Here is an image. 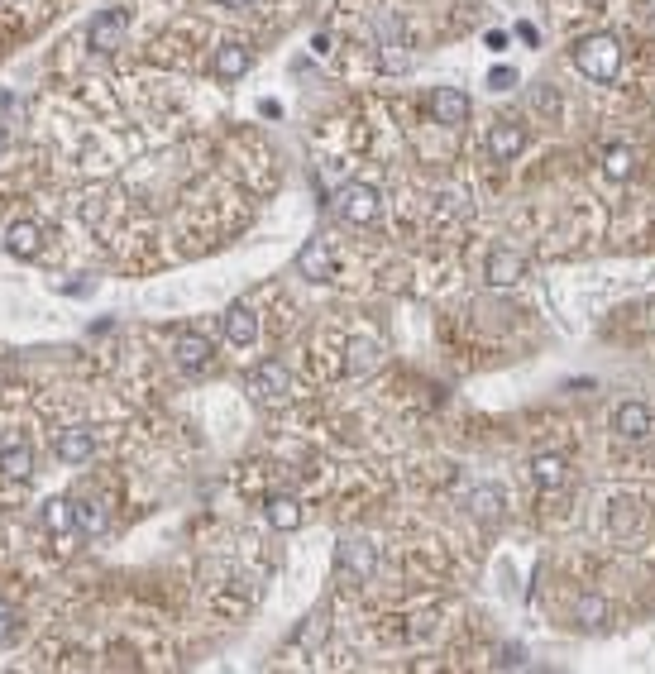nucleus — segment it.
Returning a JSON list of instances; mask_svg holds the SVG:
<instances>
[{
    "mask_svg": "<svg viewBox=\"0 0 655 674\" xmlns=\"http://www.w3.org/2000/svg\"><path fill=\"white\" fill-rule=\"evenodd\" d=\"M574 67L589 77V82H612L622 72V44L617 34H589L574 44Z\"/></svg>",
    "mask_w": 655,
    "mask_h": 674,
    "instance_id": "obj_1",
    "label": "nucleus"
},
{
    "mask_svg": "<svg viewBox=\"0 0 655 674\" xmlns=\"http://www.w3.org/2000/svg\"><path fill=\"white\" fill-rule=\"evenodd\" d=\"M330 206H335V216L350 220V225H373L383 216V192L373 182H345L340 192L330 196Z\"/></svg>",
    "mask_w": 655,
    "mask_h": 674,
    "instance_id": "obj_2",
    "label": "nucleus"
},
{
    "mask_svg": "<svg viewBox=\"0 0 655 674\" xmlns=\"http://www.w3.org/2000/svg\"><path fill=\"white\" fill-rule=\"evenodd\" d=\"M249 392L259 402H283V397H292V369L283 359H259L254 373H249Z\"/></svg>",
    "mask_w": 655,
    "mask_h": 674,
    "instance_id": "obj_3",
    "label": "nucleus"
},
{
    "mask_svg": "<svg viewBox=\"0 0 655 674\" xmlns=\"http://www.w3.org/2000/svg\"><path fill=\"white\" fill-rule=\"evenodd\" d=\"M612 431H617V440H651L655 431V416L646 402H622L617 412H612Z\"/></svg>",
    "mask_w": 655,
    "mask_h": 674,
    "instance_id": "obj_4",
    "label": "nucleus"
},
{
    "mask_svg": "<svg viewBox=\"0 0 655 674\" xmlns=\"http://www.w3.org/2000/svg\"><path fill=\"white\" fill-rule=\"evenodd\" d=\"M125 34H130V15L125 10H101L91 20V48L96 53H115V48L125 44Z\"/></svg>",
    "mask_w": 655,
    "mask_h": 674,
    "instance_id": "obj_5",
    "label": "nucleus"
},
{
    "mask_svg": "<svg viewBox=\"0 0 655 674\" xmlns=\"http://www.w3.org/2000/svg\"><path fill=\"white\" fill-rule=\"evenodd\" d=\"M173 359H177V369L182 373H206L211 369V359H216V349H211V340L206 335H177V345H173Z\"/></svg>",
    "mask_w": 655,
    "mask_h": 674,
    "instance_id": "obj_6",
    "label": "nucleus"
},
{
    "mask_svg": "<svg viewBox=\"0 0 655 674\" xmlns=\"http://www.w3.org/2000/svg\"><path fill=\"white\" fill-rule=\"evenodd\" d=\"M53 455L63 459V464H87V459L96 455V435H91V426H67V431L53 440Z\"/></svg>",
    "mask_w": 655,
    "mask_h": 674,
    "instance_id": "obj_7",
    "label": "nucleus"
},
{
    "mask_svg": "<svg viewBox=\"0 0 655 674\" xmlns=\"http://www.w3.org/2000/svg\"><path fill=\"white\" fill-rule=\"evenodd\" d=\"M330 268H335V254H330L326 240H306L302 254H297V273L306 283H330Z\"/></svg>",
    "mask_w": 655,
    "mask_h": 674,
    "instance_id": "obj_8",
    "label": "nucleus"
},
{
    "mask_svg": "<svg viewBox=\"0 0 655 674\" xmlns=\"http://www.w3.org/2000/svg\"><path fill=\"white\" fill-rule=\"evenodd\" d=\"M483 278L493 287H512L526 278V259L522 254H512V249H493L488 254V263H483Z\"/></svg>",
    "mask_w": 655,
    "mask_h": 674,
    "instance_id": "obj_9",
    "label": "nucleus"
},
{
    "mask_svg": "<svg viewBox=\"0 0 655 674\" xmlns=\"http://www.w3.org/2000/svg\"><path fill=\"white\" fill-rule=\"evenodd\" d=\"M373 569H378V550H373L369 541H345L340 545V574H345V579H359V584H364Z\"/></svg>",
    "mask_w": 655,
    "mask_h": 674,
    "instance_id": "obj_10",
    "label": "nucleus"
},
{
    "mask_svg": "<svg viewBox=\"0 0 655 674\" xmlns=\"http://www.w3.org/2000/svg\"><path fill=\"white\" fill-rule=\"evenodd\" d=\"M522 149H526V130L517 120H503V125L488 130V158L493 163H507V158H517Z\"/></svg>",
    "mask_w": 655,
    "mask_h": 674,
    "instance_id": "obj_11",
    "label": "nucleus"
},
{
    "mask_svg": "<svg viewBox=\"0 0 655 674\" xmlns=\"http://www.w3.org/2000/svg\"><path fill=\"white\" fill-rule=\"evenodd\" d=\"M220 326H225V340H230V345H254V335H259V316H254L244 302H230L225 306V316H220Z\"/></svg>",
    "mask_w": 655,
    "mask_h": 674,
    "instance_id": "obj_12",
    "label": "nucleus"
},
{
    "mask_svg": "<svg viewBox=\"0 0 655 674\" xmlns=\"http://www.w3.org/2000/svg\"><path fill=\"white\" fill-rule=\"evenodd\" d=\"M5 249H10L15 259H34V254L44 249V225H39V220H15V225L5 230Z\"/></svg>",
    "mask_w": 655,
    "mask_h": 674,
    "instance_id": "obj_13",
    "label": "nucleus"
},
{
    "mask_svg": "<svg viewBox=\"0 0 655 674\" xmlns=\"http://www.w3.org/2000/svg\"><path fill=\"white\" fill-rule=\"evenodd\" d=\"M431 115L440 125H464L469 120V96L459 87H436L431 91Z\"/></svg>",
    "mask_w": 655,
    "mask_h": 674,
    "instance_id": "obj_14",
    "label": "nucleus"
},
{
    "mask_svg": "<svg viewBox=\"0 0 655 674\" xmlns=\"http://www.w3.org/2000/svg\"><path fill=\"white\" fill-rule=\"evenodd\" d=\"M29 469H34L29 440H5V445H0V474H5V479H29Z\"/></svg>",
    "mask_w": 655,
    "mask_h": 674,
    "instance_id": "obj_15",
    "label": "nucleus"
},
{
    "mask_svg": "<svg viewBox=\"0 0 655 674\" xmlns=\"http://www.w3.org/2000/svg\"><path fill=\"white\" fill-rule=\"evenodd\" d=\"M503 507H507V498H503V488H498V483H483V488L469 493V512H474L479 522H488V526L503 517Z\"/></svg>",
    "mask_w": 655,
    "mask_h": 674,
    "instance_id": "obj_16",
    "label": "nucleus"
},
{
    "mask_svg": "<svg viewBox=\"0 0 655 674\" xmlns=\"http://www.w3.org/2000/svg\"><path fill=\"white\" fill-rule=\"evenodd\" d=\"M249 72V48L244 44H220L216 48V77L220 82H240Z\"/></svg>",
    "mask_w": 655,
    "mask_h": 674,
    "instance_id": "obj_17",
    "label": "nucleus"
},
{
    "mask_svg": "<svg viewBox=\"0 0 655 674\" xmlns=\"http://www.w3.org/2000/svg\"><path fill=\"white\" fill-rule=\"evenodd\" d=\"M598 163H603V177H608V182H627V177L636 173V149H627V144H608Z\"/></svg>",
    "mask_w": 655,
    "mask_h": 674,
    "instance_id": "obj_18",
    "label": "nucleus"
},
{
    "mask_svg": "<svg viewBox=\"0 0 655 674\" xmlns=\"http://www.w3.org/2000/svg\"><path fill=\"white\" fill-rule=\"evenodd\" d=\"M378 364H383V345H378V340H354L350 359H345V373H350V378H364V373H373Z\"/></svg>",
    "mask_w": 655,
    "mask_h": 674,
    "instance_id": "obj_19",
    "label": "nucleus"
},
{
    "mask_svg": "<svg viewBox=\"0 0 655 674\" xmlns=\"http://www.w3.org/2000/svg\"><path fill=\"white\" fill-rule=\"evenodd\" d=\"M565 474H569V464H565V455H536L531 459V479H536V488H560L565 483Z\"/></svg>",
    "mask_w": 655,
    "mask_h": 674,
    "instance_id": "obj_20",
    "label": "nucleus"
},
{
    "mask_svg": "<svg viewBox=\"0 0 655 674\" xmlns=\"http://www.w3.org/2000/svg\"><path fill=\"white\" fill-rule=\"evenodd\" d=\"M44 522L53 536H67V531H77V502L72 498H53L44 507Z\"/></svg>",
    "mask_w": 655,
    "mask_h": 674,
    "instance_id": "obj_21",
    "label": "nucleus"
},
{
    "mask_svg": "<svg viewBox=\"0 0 655 674\" xmlns=\"http://www.w3.org/2000/svg\"><path fill=\"white\" fill-rule=\"evenodd\" d=\"M297 522H302V502L283 498V493H278V498H268V526H273V531H292Z\"/></svg>",
    "mask_w": 655,
    "mask_h": 674,
    "instance_id": "obj_22",
    "label": "nucleus"
},
{
    "mask_svg": "<svg viewBox=\"0 0 655 674\" xmlns=\"http://www.w3.org/2000/svg\"><path fill=\"white\" fill-rule=\"evenodd\" d=\"M603 617H608V603L598 598V593H579V603H574V622L584 631L593 627H603Z\"/></svg>",
    "mask_w": 655,
    "mask_h": 674,
    "instance_id": "obj_23",
    "label": "nucleus"
},
{
    "mask_svg": "<svg viewBox=\"0 0 655 674\" xmlns=\"http://www.w3.org/2000/svg\"><path fill=\"white\" fill-rule=\"evenodd\" d=\"M608 526L617 531V536H627L632 526H641V502L617 498V502H612V512H608Z\"/></svg>",
    "mask_w": 655,
    "mask_h": 674,
    "instance_id": "obj_24",
    "label": "nucleus"
},
{
    "mask_svg": "<svg viewBox=\"0 0 655 674\" xmlns=\"http://www.w3.org/2000/svg\"><path fill=\"white\" fill-rule=\"evenodd\" d=\"M77 531L82 536H101L106 531V507L101 502H77Z\"/></svg>",
    "mask_w": 655,
    "mask_h": 674,
    "instance_id": "obj_25",
    "label": "nucleus"
},
{
    "mask_svg": "<svg viewBox=\"0 0 655 674\" xmlns=\"http://www.w3.org/2000/svg\"><path fill=\"white\" fill-rule=\"evenodd\" d=\"M10 636H15V608L0 603V641H10Z\"/></svg>",
    "mask_w": 655,
    "mask_h": 674,
    "instance_id": "obj_26",
    "label": "nucleus"
},
{
    "mask_svg": "<svg viewBox=\"0 0 655 674\" xmlns=\"http://www.w3.org/2000/svg\"><path fill=\"white\" fill-rule=\"evenodd\" d=\"M512 82H517V77H512V72H507V67H498V72H493V77H488V87H493V91H507V87H512Z\"/></svg>",
    "mask_w": 655,
    "mask_h": 674,
    "instance_id": "obj_27",
    "label": "nucleus"
},
{
    "mask_svg": "<svg viewBox=\"0 0 655 674\" xmlns=\"http://www.w3.org/2000/svg\"><path fill=\"white\" fill-rule=\"evenodd\" d=\"M526 660V651H503V660H498V665H522Z\"/></svg>",
    "mask_w": 655,
    "mask_h": 674,
    "instance_id": "obj_28",
    "label": "nucleus"
},
{
    "mask_svg": "<svg viewBox=\"0 0 655 674\" xmlns=\"http://www.w3.org/2000/svg\"><path fill=\"white\" fill-rule=\"evenodd\" d=\"M225 10H240V5H254V0H220Z\"/></svg>",
    "mask_w": 655,
    "mask_h": 674,
    "instance_id": "obj_29",
    "label": "nucleus"
},
{
    "mask_svg": "<svg viewBox=\"0 0 655 674\" xmlns=\"http://www.w3.org/2000/svg\"><path fill=\"white\" fill-rule=\"evenodd\" d=\"M0 153H5V130H0Z\"/></svg>",
    "mask_w": 655,
    "mask_h": 674,
    "instance_id": "obj_30",
    "label": "nucleus"
}]
</instances>
